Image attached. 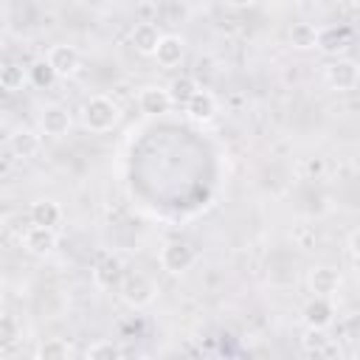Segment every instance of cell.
Segmentation results:
<instances>
[{"label":"cell","instance_id":"obj_1","mask_svg":"<svg viewBox=\"0 0 360 360\" xmlns=\"http://www.w3.org/2000/svg\"><path fill=\"white\" fill-rule=\"evenodd\" d=\"M82 121L90 132H110L121 121V110L107 96H90L82 107Z\"/></svg>","mask_w":360,"mask_h":360},{"label":"cell","instance_id":"obj_2","mask_svg":"<svg viewBox=\"0 0 360 360\" xmlns=\"http://www.w3.org/2000/svg\"><path fill=\"white\" fill-rule=\"evenodd\" d=\"M118 295H121V301H124L127 307L143 309V307H149V304L155 301L158 287H155V281H152L149 276H143V273H127V276H121V281H118Z\"/></svg>","mask_w":360,"mask_h":360},{"label":"cell","instance_id":"obj_3","mask_svg":"<svg viewBox=\"0 0 360 360\" xmlns=\"http://www.w3.org/2000/svg\"><path fill=\"white\" fill-rule=\"evenodd\" d=\"M194 264V250L186 245V242H169L160 248V267L172 276H180L186 273L188 267Z\"/></svg>","mask_w":360,"mask_h":360},{"label":"cell","instance_id":"obj_4","mask_svg":"<svg viewBox=\"0 0 360 360\" xmlns=\"http://www.w3.org/2000/svg\"><path fill=\"white\" fill-rule=\"evenodd\" d=\"M45 59H48V65L53 68L56 79L73 76V73L79 70V62H82V56H79V51H76L73 45H53Z\"/></svg>","mask_w":360,"mask_h":360},{"label":"cell","instance_id":"obj_5","mask_svg":"<svg viewBox=\"0 0 360 360\" xmlns=\"http://www.w3.org/2000/svg\"><path fill=\"white\" fill-rule=\"evenodd\" d=\"M357 65L352 59H338L326 68V84L338 93H346V90H354L357 87Z\"/></svg>","mask_w":360,"mask_h":360},{"label":"cell","instance_id":"obj_6","mask_svg":"<svg viewBox=\"0 0 360 360\" xmlns=\"http://www.w3.org/2000/svg\"><path fill=\"white\" fill-rule=\"evenodd\" d=\"M39 129H42V135H48V138H62V135H68V129H70V112H68V107H62V104H48V107L42 110V115H39Z\"/></svg>","mask_w":360,"mask_h":360},{"label":"cell","instance_id":"obj_7","mask_svg":"<svg viewBox=\"0 0 360 360\" xmlns=\"http://www.w3.org/2000/svg\"><path fill=\"white\" fill-rule=\"evenodd\" d=\"M301 318H304L307 326L326 329V326L332 323V318H335V307H332V301H329L326 295H312V298L304 304Z\"/></svg>","mask_w":360,"mask_h":360},{"label":"cell","instance_id":"obj_8","mask_svg":"<svg viewBox=\"0 0 360 360\" xmlns=\"http://www.w3.org/2000/svg\"><path fill=\"white\" fill-rule=\"evenodd\" d=\"M152 56L158 59L160 68H177L183 62V56H186V42L177 34H160L158 48H155Z\"/></svg>","mask_w":360,"mask_h":360},{"label":"cell","instance_id":"obj_9","mask_svg":"<svg viewBox=\"0 0 360 360\" xmlns=\"http://www.w3.org/2000/svg\"><path fill=\"white\" fill-rule=\"evenodd\" d=\"M22 245L31 256H48L53 248H56V233L53 228H45V225H31L22 236Z\"/></svg>","mask_w":360,"mask_h":360},{"label":"cell","instance_id":"obj_10","mask_svg":"<svg viewBox=\"0 0 360 360\" xmlns=\"http://www.w3.org/2000/svg\"><path fill=\"white\" fill-rule=\"evenodd\" d=\"M186 112H188L191 121H200V124L211 121V118L217 115V98H214V93L197 87V90L191 93V98L186 101Z\"/></svg>","mask_w":360,"mask_h":360},{"label":"cell","instance_id":"obj_11","mask_svg":"<svg viewBox=\"0 0 360 360\" xmlns=\"http://www.w3.org/2000/svg\"><path fill=\"white\" fill-rule=\"evenodd\" d=\"M340 287V273L335 267H326V264H318L309 270V290L315 295H335Z\"/></svg>","mask_w":360,"mask_h":360},{"label":"cell","instance_id":"obj_12","mask_svg":"<svg viewBox=\"0 0 360 360\" xmlns=\"http://www.w3.org/2000/svg\"><path fill=\"white\" fill-rule=\"evenodd\" d=\"M138 107L146 115H163L172 107V96L166 87H143L138 96Z\"/></svg>","mask_w":360,"mask_h":360},{"label":"cell","instance_id":"obj_13","mask_svg":"<svg viewBox=\"0 0 360 360\" xmlns=\"http://www.w3.org/2000/svg\"><path fill=\"white\" fill-rule=\"evenodd\" d=\"M121 276H124V262H121L118 256H104V259L96 264V270H93V278H96V284H98L101 290L118 287Z\"/></svg>","mask_w":360,"mask_h":360},{"label":"cell","instance_id":"obj_14","mask_svg":"<svg viewBox=\"0 0 360 360\" xmlns=\"http://www.w3.org/2000/svg\"><path fill=\"white\" fill-rule=\"evenodd\" d=\"M8 149H11L14 158H22V160H25V158H34V155L39 152V135H37L34 129H28V127H20V129L11 132Z\"/></svg>","mask_w":360,"mask_h":360},{"label":"cell","instance_id":"obj_15","mask_svg":"<svg viewBox=\"0 0 360 360\" xmlns=\"http://www.w3.org/2000/svg\"><path fill=\"white\" fill-rule=\"evenodd\" d=\"M301 346H304L307 354H315V357L338 354V349L332 346V338L326 335V329H315V326H307V332L301 338Z\"/></svg>","mask_w":360,"mask_h":360},{"label":"cell","instance_id":"obj_16","mask_svg":"<svg viewBox=\"0 0 360 360\" xmlns=\"http://www.w3.org/2000/svg\"><path fill=\"white\" fill-rule=\"evenodd\" d=\"M158 39H160V31H158L155 22H138V25L132 28V45H135V51L143 53V56H152V53H155Z\"/></svg>","mask_w":360,"mask_h":360},{"label":"cell","instance_id":"obj_17","mask_svg":"<svg viewBox=\"0 0 360 360\" xmlns=\"http://www.w3.org/2000/svg\"><path fill=\"white\" fill-rule=\"evenodd\" d=\"M59 219H62L59 202H53V200H37V202L31 205V222H34V225L53 228V225H59Z\"/></svg>","mask_w":360,"mask_h":360},{"label":"cell","instance_id":"obj_18","mask_svg":"<svg viewBox=\"0 0 360 360\" xmlns=\"http://www.w3.org/2000/svg\"><path fill=\"white\" fill-rule=\"evenodd\" d=\"M290 45L298 48V51L315 48V45H318V31H315V25H309V22H295V25L290 28Z\"/></svg>","mask_w":360,"mask_h":360},{"label":"cell","instance_id":"obj_19","mask_svg":"<svg viewBox=\"0 0 360 360\" xmlns=\"http://www.w3.org/2000/svg\"><path fill=\"white\" fill-rule=\"evenodd\" d=\"M70 354H73V349H70V343L62 340V338H51V340H45V343L37 346V357H39V360H65V357H70Z\"/></svg>","mask_w":360,"mask_h":360},{"label":"cell","instance_id":"obj_20","mask_svg":"<svg viewBox=\"0 0 360 360\" xmlns=\"http://www.w3.org/2000/svg\"><path fill=\"white\" fill-rule=\"evenodd\" d=\"M25 70H22V65H14V62H8V65H3L0 68V87L3 90H8V93H14V90H22V84H25Z\"/></svg>","mask_w":360,"mask_h":360},{"label":"cell","instance_id":"obj_21","mask_svg":"<svg viewBox=\"0 0 360 360\" xmlns=\"http://www.w3.org/2000/svg\"><path fill=\"white\" fill-rule=\"evenodd\" d=\"M166 90L172 96V104H186L191 98V93L197 90V82L191 76H177V79H172V84Z\"/></svg>","mask_w":360,"mask_h":360},{"label":"cell","instance_id":"obj_22","mask_svg":"<svg viewBox=\"0 0 360 360\" xmlns=\"http://www.w3.org/2000/svg\"><path fill=\"white\" fill-rule=\"evenodd\" d=\"M28 76H31V82H34L37 87H51L53 79H56V73H53V68L48 65V59L34 62V65L28 68Z\"/></svg>","mask_w":360,"mask_h":360},{"label":"cell","instance_id":"obj_23","mask_svg":"<svg viewBox=\"0 0 360 360\" xmlns=\"http://www.w3.org/2000/svg\"><path fill=\"white\" fill-rule=\"evenodd\" d=\"M87 357L90 360H118L121 357V349L112 343V340H98L87 349Z\"/></svg>","mask_w":360,"mask_h":360},{"label":"cell","instance_id":"obj_24","mask_svg":"<svg viewBox=\"0 0 360 360\" xmlns=\"http://www.w3.org/2000/svg\"><path fill=\"white\" fill-rule=\"evenodd\" d=\"M17 338H20V326H17V321H14L11 315L0 312V349L17 343Z\"/></svg>","mask_w":360,"mask_h":360},{"label":"cell","instance_id":"obj_25","mask_svg":"<svg viewBox=\"0 0 360 360\" xmlns=\"http://www.w3.org/2000/svg\"><path fill=\"white\" fill-rule=\"evenodd\" d=\"M307 172H309V174H321V172H323V160H321V158H312V160L307 163Z\"/></svg>","mask_w":360,"mask_h":360},{"label":"cell","instance_id":"obj_26","mask_svg":"<svg viewBox=\"0 0 360 360\" xmlns=\"http://www.w3.org/2000/svg\"><path fill=\"white\" fill-rule=\"evenodd\" d=\"M349 253H352V262H357V233L349 236Z\"/></svg>","mask_w":360,"mask_h":360},{"label":"cell","instance_id":"obj_27","mask_svg":"<svg viewBox=\"0 0 360 360\" xmlns=\"http://www.w3.org/2000/svg\"><path fill=\"white\" fill-rule=\"evenodd\" d=\"M228 6H233V8H248V6H253L256 0H225Z\"/></svg>","mask_w":360,"mask_h":360},{"label":"cell","instance_id":"obj_28","mask_svg":"<svg viewBox=\"0 0 360 360\" xmlns=\"http://www.w3.org/2000/svg\"><path fill=\"white\" fill-rule=\"evenodd\" d=\"M3 295H6V281L0 278V301H3Z\"/></svg>","mask_w":360,"mask_h":360},{"label":"cell","instance_id":"obj_29","mask_svg":"<svg viewBox=\"0 0 360 360\" xmlns=\"http://www.w3.org/2000/svg\"><path fill=\"white\" fill-rule=\"evenodd\" d=\"M0 233H3V219H0Z\"/></svg>","mask_w":360,"mask_h":360}]
</instances>
